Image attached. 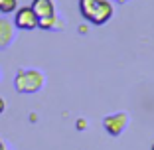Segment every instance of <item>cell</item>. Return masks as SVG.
I'll return each instance as SVG.
<instances>
[{"mask_svg": "<svg viewBox=\"0 0 154 150\" xmlns=\"http://www.w3.org/2000/svg\"><path fill=\"white\" fill-rule=\"evenodd\" d=\"M79 12L93 26L107 24L115 14V6L111 0H79Z\"/></svg>", "mask_w": 154, "mask_h": 150, "instance_id": "1", "label": "cell"}, {"mask_svg": "<svg viewBox=\"0 0 154 150\" xmlns=\"http://www.w3.org/2000/svg\"><path fill=\"white\" fill-rule=\"evenodd\" d=\"M45 87V73L40 69H20L14 77V89L22 95H34Z\"/></svg>", "mask_w": 154, "mask_h": 150, "instance_id": "2", "label": "cell"}, {"mask_svg": "<svg viewBox=\"0 0 154 150\" xmlns=\"http://www.w3.org/2000/svg\"><path fill=\"white\" fill-rule=\"evenodd\" d=\"M32 10L38 16V28L44 32H50L59 28V20L55 16L54 0H32Z\"/></svg>", "mask_w": 154, "mask_h": 150, "instance_id": "3", "label": "cell"}, {"mask_svg": "<svg viewBox=\"0 0 154 150\" xmlns=\"http://www.w3.org/2000/svg\"><path fill=\"white\" fill-rule=\"evenodd\" d=\"M14 26L18 28V30H28V32L36 30L38 16L32 10V6H22V8L16 10V14H14Z\"/></svg>", "mask_w": 154, "mask_h": 150, "instance_id": "4", "label": "cell"}, {"mask_svg": "<svg viewBox=\"0 0 154 150\" xmlns=\"http://www.w3.org/2000/svg\"><path fill=\"white\" fill-rule=\"evenodd\" d=\"M127 123H128V115L125 111H119V113H113V115H107L103 118V128L109 132L111 136H119L125 128H127Z\"/></svg>", "mask_w": 154, "mask_h": 150, "instance_id": "5", "label": "cell"}, {"mask_svg": "<svg viewBox=\"0 0 154 150\" xmlns=\"http://www.w3.org/2000/svg\"><path fill=\"white\" fill-rule=\"evenodd\" d=\"M16 30L14 22H10L8 18H0V51L8 50L12 46V41L16 40Z\"/></svg>", "mask_w": 154, "mask_h": 150, "instance_id": "6", "label": "cell"}, {"mask_svg": "<svg viewBox=\"0 0 154 150\" xmlns=\"http://www.w3.org/2000/svg\"><path fill=\"white\" fill-rule=\"evenodd\" d=\"M18 10V0H0V12L2 14H12Z\"/></svg>", "mask_w": 154, "mask_h": 150, "instance_id": "7", "label": "cell"}, {"mask_svg": "<svg viewBox=\"0 0 154 150\" xmlns=\"http://www.w3.org/2000/svg\"><path fill=\"white\" fill-rule=\"evenodd\" d=\"M77 128H79V130H85V121H83V118L77 121Z\"/></svg>", "mask_w": 154, "mask_h": 150, "instance_id": "8", "label": "cell"}, {"mask_svg": "<svg viewBox=\"0 0 154 150\" xmlns=\"http://www.w3.org/2000/svg\"><path fill=\"white\" fill-rule=\"evenodd\" d=\"M4 111H6V101L2 99V97H0V115L4 113Z\"/></svg>", "mask_w": 154, "mask_h": 150, "instance_id": "9", "label": "cell"}, {"mask_svg": "<svg viewBox=\"0 0 154 150\" xmlns=\"http://www.w3.org/2000/svg\"><path fill=\"white\" fill-rule=\"evenodd\" d=\"M0 150H8V146L4 144V140H2V138H0Z\"/></svg>", "mask_w": 154, "mask_h": 150, "instance_id": "10", "label": "cell"}, {"mask_svg": "<svg viewBox=\"0 0 154 150\" xmlns=\"http://www.w3.org/2000/svg\"><path fill=\"white\" fill-rule=\"evenodd\" d=\"M117 2H121V4H125V2H128V0H117Z\"/></svg>", "mask_w": 154, "mask_h": 150, "instance_id": "11", "label": "cell"}, {"mask_svg": "<svg viewBox=\"0 0 154 150\" xmlns=\"http://www.w3.org/2000/svg\"><path fill=\"white\" fill-rule=\"evenodd\" d=\"M152 150H154V144H152Z\"/></svg>", "mask_w": 154, "mask_h": 150, "instance_id": "12", "label": "cell"}]
</instances>
